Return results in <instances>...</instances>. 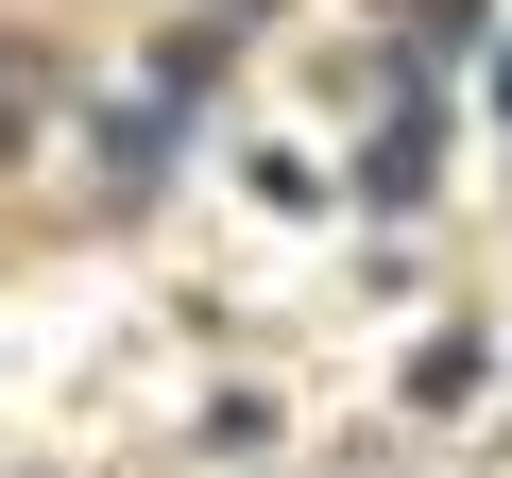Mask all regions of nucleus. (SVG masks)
Masks as SVG:
<instances>
[{"instance_id":"2","label":"nucleus","mask_w":512,"mask_h":478,"mask_svg":"<svg viewBox=\"0 0 512 478\" xmlns=\"http://www.w3.org/2000/svg\"><path fill=\"white\" fill-rule=\"evenodd\" d=\"M461 18H478V0H410V35H461Z\"/></svg>"},{"instance_id":"1","label":"nucleus","mask_w":512,"mask_h":478,"mask_svg":"<svg viewBox=\"0 0 512 478\" xmlns=\"http://www.w3.org/2000/svg\"><path fill=\"white\" fill-rule=\"evenodd\" d=\"M154 154H171V103H120V120H103V171H120V188H137V171H154Z\"/></svg>"}]
</instances>
